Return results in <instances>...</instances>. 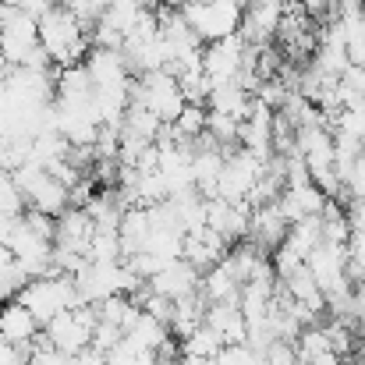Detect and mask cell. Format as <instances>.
I'll return each mask as SVG.
<instances>
[{
  "label": "cell",
  "mask_w": 365,
  "mask_h": 365,
  "mask_svg": "<svg viewBox=\"0 0 365 365\" xmlns=\"http://www.w3.org/2000/svg\"><path fill=\"white\" fill-rule=\"evenodd\" d=\"M39 43L50 53V61L61 68L86 64V57H89V29L64 4H57L50 14L39 18Z\"/></svg>",
  "instance_id": "6da1fadb"
},
{
  "label": "cell",
  "mask_w": 365,
  "mask_h": 365,
  "mask_svg": "<svg viewBox=\"0 0 365 365\" xmlns=\"http://www.w3.org/2000/svg\"><path fill=\"white\" fill-rule=\"evenodd\" d=\"M181 14L188 21V29L195 32V39L202 46L210 43H220L227 36H238L242 29V7L238 0H217V4H199V0H185L181 4Z\"/></svg>",
  "instance_id": "7a4b0ae2"
},
{
  "label": "cell",
  "mask_w": 365,
  "mask_h": 365,
  "mask_svg": "<svg viewBox=\"0 0 365 365\" xmlns=\"http://www.w3.org/2000/svg\"><path fill=\"white\" fill-rule=\"evenodd\" d=\"M96 323H100V312H96V305H78V309H71V312H61L43 334L50 337V344L57 348V351H64V355H82V351H89L93 348V330H96Z\"/></svg>",
  "instance_id": "3957f363"
},
{
  "label": "cell",
  "mask_w": 365,
  "mask_h": 365,
  "mask_svg": "<svg viewBox=\"0 0 365 365\" xmlns=\"http://www.w3.org/2000/svg\"><path fill=\"white\" fill-rule=\"evenodd\" d=\"M266 163L269 160H259L248 149L227 153V163H224V174H220V199H227V202H248L252 188L266 174Z\"/></svg>",
  "instance_id": "277c9868"
},
{
  "label": "cell",
  "mask_w": 365,
  "mask_h": 365,
  "mask_svg": "<svg viewBox=\"0 0 365 365\" xmlns=\"http://www.w3.org/2000/svg\"><path fill=\"white\" fill-rule=\"evenodd\" d=\"M245 64V39L242 36H227L220 43H210L202 53V71L213 86L220 82H238V71Z\"/></svg>",
  "instance_id": "5b68a950"
},
{
  "label": "cell",
  "mask_w": 365,
  "mask_h": 365,
  "mask_svg": "<svg viewBox=\"0 0 365 365\" xmlns=\"http://www.w3.org/2000/svg\"><path fill=\"white\" fill-rule=\"evenodd\" d=\"M199 287H202V273H199L192 262H185V259L163 266V269L149 280V291H156V294H163V298H170V302L192 298V294H199Z\"/></svg>",
  "instance_id": "8992f818"
},
{
  "label": "cell",
  "mask_w": 365,
  "mask_h": 365,
  "mask_svg": "<svg viewBox=\"0 0 365 365\" xmlns=\"http://www.w3.org/2000/svg\"><path fill=\"white\" fill-rule=\"evenodd\" d=\"M86 71L93 78V89H131L124 50H100V46H93L89 57H86Z\"/></svg>",
  "instance_id": "52a82bcc"
},
{
  "label": "cell",
  "mask_w": 365,
  "mask_h": 365,
  "mask_svg": "<svg viewBox=\"0 0 365 365\" xmlns=\"http://www.w3.org/2000/svg\"><path fill=\"white\" fill-rule=\"evenodd\" d=\"M287 231H291V224L280 217V210H277V202H269V206H255L252 210V227H248V242L255 245V248H262L266 255H273L284 238H287Z\"/></svg>",
  "instance_id": "ba28073f"
},
{
  "label": "cell",
  "mask_w": 365,
  "mask_h": 365,
  "mask_svg": "<svg viewBox=\"0 0 365 365\" xmlns=\"http://www.w3.org/2000/svg\"><path fill=\"white\" fill-rule=\"evenodd\" d=\"M93 235H96V224L86 210H68L57 217V248H68V252H78L89 259V245H93Z\"/></svg>",
  "instance_id": "9c48e42d"
},
{
  "label": "cell",
  "mask_w": 365,
  "mask_h": 365,
  "mask_svg": "<svg viewBox=\"0 0 365 365\" xmlns=\"http://www.w3.org/2000/svg\"><path fill=\"white\" fill-rule=\"evenodd\" d=\"M39 323H36V316L14 298V302H4V309H0V337H7L11 344H21V348H29L36 337H39Z\"/></svg>",
  "instance_id": "30bf717a"
},
{
  "label": "cell",
  "mask_w": 365,
  "mask_h": 365,
  "mask_svg": "<svg viewBox=\"0 0 365 365\" xmlns=\"http://www.w3.org/2000/svg\"><path fill=\"white\" fill-rule=\"evenodd\" d=\"M93 78L86 64H71L57 71V107H89L93 103Z\"/></svg>",
  "instance_id": "8fae6325"
},
{
  "label": "cell",
  "mask_w": 365,
  "mask_h": 365,
  "mask_svg": "<svg viewBox=\"0 0 365 365\" xmlns=\"http://www.w3.org/2000/svg\"><path fill=\"white\" fill-rule=\"evenodd\" d=\"M298 359L302 365H344V359L334 351L323 327H305L298 337Z\"/></svg>",
  "instance_id": "7c38bea8"
},
{
  "label": "cell",
  "mask_w": 365,
  "mask_h": 365,
  "mask_svg": "<svg viewBox=\"0 0 365 365\" xmlns=\"http://www.w3.org/2000/svg\"><path fill=\"white\" fill-rule=\"evenodd\" d=\"M202 298L213 305V302H238L242 298V280L235 277V269L227 262H217L206 277H202Z\"/></svg>",
  "instance_id": "4fadbf2b"
},
{
  "label": "cell",
  "mask_w": 365,
  "mask_h": 365,
  "mask_svg": "<svg viewBox=\"0 0 365 365\" xmlns=\"http://www.w3.org/2000/svg\"><path fill=\"white\" fill-rule=\"evenodd\" d=\"M153 235V220H149V210L145 206H131L121 220V245H124V259L145 252V242Z\"/></svg>",
  "instance_id": "5bb4252c"
},
{
  "label": "cell",
  "mask_w": 365,
  "mask_h": 365,
  "mask_svg": "<svg viewBox=\"0 0 365 365\" xmlns=\"http://www.w3.org/2000/svg\"><path fill=\"white\" fill-rule=\"evenodd\" d=\"M124 341L142 355V351H160V348H163L167 341H174V337H170V327H163L160 319H153V316H145V312H142V316H138V323L124 334Z\"/></svg>",
  "instance_id": "9a60e30c"
},
{
  "label": "cell",
  "mask_w": 365,
  "mask_h": 365,
  "mask_svg": "<svg viewBox=\"0 0 365 365\" xmlns=\"http://www.w3.org/2000/svg\"><path fill=\"white\" fill-rule=\"evenodd\" d=\"M319 242H323V217H305V220L291 224V231H287V238H284V245H287L291 252H298L302 259H309Z\"/></svg>",
  "instance_id": "2e32d148"
},
{
  "label": "cell",
  "mask_w": 365,
  "mask_h": 365,
  "mask_svg": "<svg viewBox=\"0 0 365 365\" xmlns=\"http://www.w3.org/2000/svg\"><path fill=\"white\" fill-rule=\"evenodd\" d=\"M96 312H100V323H110V327H121L124 334L138 323V316H142V309L135 305V298H128V294H114V298H107V302H100L96 305Z\"/></svg>",
  "instance_id": "e0dca14e"
},
{
  "label": "cell",
  "mask_w": 365,
  "mask_h": 365,
  "mask_svg": "<svg viewBox=\"0 0 365 365\" xmlns=\"http://www.w3.org/2000/svg\"><path fill=\"white\" fill-rule=\"evenodd\" d=\"M224 348H227L224 337L217 330H210V327H199L188 341H181V355H195V359H210V362H217V355Z\"/></svg>",
  "instance_id": "ac0fdd59"
},
{
  "label": "cell",
  "mask_w": 365,
  "mask_h": 365,
  "mask_svg": "<svg viewBox=\"0 0 365 365\" xmlns=\"http://www.w3.org/2000/svg\"><path fill=\"white\" fill-rule=\"evenodd\" d=\"M89 262H124L121 231H96L89 245Z\"/></svg>",
  "instance_id": "d6986e66"
},
{
  "label": "cell",
  "mask_w": 365,
  "mask_h": 365,
  "mask_svg": "<svg viewBox=\"0 0 365 365\" xmlns=\"http://www.w3.org/2000/svg\"><path fill=\"white\" fill-rule=\"evenodd\" d=\"M138 14H142V0H114V4L103 11V21H110L124 39H128L131 29H135V21H138Z\"/></svg>",
  "instance_id": "ffe728a7"
},
{
  "label": "cell",
  "mask_w": 365,
  "mask_h": 365,
  "mask_svg": "<svg viewBox=\"0 0 365 365\" xmlns=\"http://www.w3.org/2000/svg\"><path fill=\"white\" fill-rule=\"evenodd\" d=\"M25 210H29V202H25V192L18 188L14 174L0 170V213H7V217H25Z\"/></svg>",
  "instance_id": "44dd1931"
},
{
  "label": "cell",
  "mask_w": 365,
  "mask_h": 365,
  "mask_svg": "<svg viewBox=\"0 0 365 365\" xmlns=\"http://www.w3.org/2000/svg\"><path fill=\"white\" fill-rule=\"evenodd\" d=\"M206 124H210V110L206 107H199V103H188L185 110H181V118H178V135L185 138V142H195L199 135H206Z\"/></svg>",
  "instance_id": "7402d4cb"
},
{
  "label": "cell",
  "mask_w": 365,
  "mask_h": 365,
  "mask_svg": "<svg viewBox=\"0 0 365 365\" xmlns=\"http://www.w3.org/2000/svg\"><path fill=\"white\" fill-rule=\"evenodd\" d=\"M25 284H29V273H25L18 262L4 266V269H0V302H14V298L25 291Z\"/></svg>",
  "instance_id": "603a6c76"
},
{
  "label": "cell",
  "mask_w": 365,
  "mask_h": 365,
  "mask_svg": "<svg viewBox=\"0 0 365 365\" xmlns=\"http://www.w3.org/2000/svg\"><path fill=\"white\" fill-rule=\"evenodd\" d=\"M213 365H266V359H262V351H255L248 344H227Z\"/></svg>",
  "instance_id": "cb8c5ba5"
},
{
  "label": "cell",
  "mask_w": 365,
  "mask_h": 365,
  "mask_svg": "<svg viewBox=\"0 0 365 365\" xmlns=\"http://www.w3.org/2000/svg\"><path fill=\"white\" fill-rule=\"evenodd\" d=\"M124 341V330L121 327H110V323H96V330H93V351H100L103 359L118 348Z\"/></svg>",
  "instance_id": "d4e9b609"
},
{
  "label": "cell",
  "mask_w": 365,
  "mask_h": 365,
  "mask_svg": "<svg viewBox=\"0 0 365 365\" xmlns=\"http://www.w3.org/2000/svg\"><path fill=\"white\" fill-rule=\"evenodd\" d=\"M344 188H348V199L351 202H365V153L355 160L351 174L344 178Z\"/></svg>",
  "instance_id": "484cf974"
},
{
  "label": "cell",
  "mask_w": 365,
  "mask_h": 365,
  "mask_svg": "<svg viewBox=\"0 0 365 365\" xmlns=\"http://www.w3.org/2000/svg\"><path fill=\"white\" fill-rule=\"evenodd\" d=\"M32 348V344H29ZM29 348L11 344L7 337H0V365H29Z\"/></svg>",
  "instance_id": "4316f807"
},
{
  "label": "cell",
  "mask_w": 365,
  "mask_h": 365,
  "mask_svg": "<svg viewBox=\"0 0 365 365\" xmlns=\"http://www.w3.org/2000/svg\"><path fill=\"white\" fill-rule=\"evenodd\" d=\"M341 82H344L355 96H362V100H365V68H355V64H351V68L341 75Z\"/></svg>",
  "instance_id": "83f0119b"
},
{
  "label": "cell",
  "mask_w": 365,
  "mask_h": 365,
  "mask_svg": "<svg viewBox=\"0 0 365 365\" xmlns=\"http://www.w3.org/2000/svg\"><path fill=\"white\" fill-rule=\"evenodd\" d=\"M18 220H21V217H7V213H0V245H11L14 231H18Z\"/></svg>",
  "instance_id": "f1b7e54d"
},
{
  "label": "cell",
  "mask_w": 365,
  "mask_h": 365,
  "mask_svg": "<svg viewBox=\"0 0 365 365\" xmlns=\"http://www.w3.org/2000/svg\"><path fill=\"white\" fill-rule=\"evenodd\" d=\"M14 262V252H11V245H0V269L4 266H11Z\"/></svg>",
  "instance_id": "f546056e"
},
{
  "label": "cell",
  "mask_w": 365,
  "mask_h": 365,
  "mask_svg": "<svg viewBox=\"0 0 365 365\" xmlns=\"http://www.w3.org/2000/svg\"><path fill=\"white\" fill-rule=\"evenodd\" d=\"M135 365H160V355H156V351H142Z\"/></svg>",
  "instance_id": "4dcf8cb0"
},
{
  "label": "cell",
  "mask_w": 365,
  "mask_h": 365,
  "mask_svg": "<svg viewBox=\"0 0 365 365\" xmlns=\"http://www.w3.org/2000/svg\"><path fill=\"white\" fill-rule=\"evenodd\" d=\"M178 365H213V362H210V359H195V355H181Z\"/></svg>",
  "instance_id": "1f68e13d"
},
{
  "label": "cell",
  "mask_w": 365,
  "mask_h": 365,
  "mask_svg": "<svg viewBox=\"0 0 365 365\" xmlns=\"http://www.w3.org/2000/svg\"><path fill=\"white\" fill-rule=\"evenodd\" d=\"M0 309H4V302H0Z\"/></svg>",
  "instance_id": "d6a6232c"
}]
</instances>
